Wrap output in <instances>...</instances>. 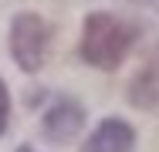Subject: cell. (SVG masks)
Instances as JSON below:
<instances>
[{"instance_id": "obj_3", "label": "cell", "mask_w": 159, "mask_h": 152, "mask_svg": "<svg viewBox=\"0 0 159 152\" xmlns=\"http://www.w3.org/2000/svg\"><path fill=\"white\" fill-rule=\"evenodd\" d=\"M81 122H85V108H81L78 101H71V98H61V101H54V108L44 115V135H48L51 142H68V139L78 135Z\"/></svg>"}, {"instance_id": "obj_6", "label": "cell", "mask_w": 159, "mask_h": 152, "mask_svg": "<svg viewBox=\"0 0 159 152\" xmlns=\"http://www.w3.org/2000/svg\"><path fill=\"white\" fill-rule=\"evenodd\" d=\"M7 115H10V98H7V85L0 81V135L7 128Z\"/></svg>"}, {"instance_id": "obj_5", "label": "cell", "mask_w": 159, "mask_h": 152, "mask_svg": "<svg viewBox=\"0 0 159 152\" xmlns=\"http://www.w3.org/2000/svg\"><path fill=\"white\" fill-rule=\"evenodd\" d=\"M129 101L135 108H159V51H152L146 64L135 71L129 85Z\"/></svg>"}, {"instance_id": "obj_4", "label": "cell", "mask_w": 159, "mask_h": 152, "mask_svg": "<svg viewBox=\"0 0 159 152\" xmlns=\"http://www.w3.org/2000/svg\"><path fill=\"white\" fill-rule=\"evenodd\" d=\"M135 132L122 118H105L95 128V135L85 142V152H132Z\"/></svg>"}, {"instance_id": "obj_7", "label": "cell", "mask_w": 159, "mask_h": 152, "mask_svg": "<svg viewBox=\"0 0 159 152\" xmlns=\"http://www.w3.org/2000/svg\"><path fill=\"white\" fill-rule=\"evenodd\" d=\"M135 3H146V7H152V10L159 14V0H135Z\"/></svg>"}, {"instance_id": "obj_1", "label": "cell", "mask_w": 159, "mask_h": 152, "mask_svg": "<svg viewBox=\"0 0 159 152\" xmlns=\"http://www.w3.org/2000/svg\"><path fill=\"white\" fill-rule=\"evenodd\" d=\"M135 37H139V27H135L132 20L95 10V14L85 17V30H81V58L88 61L92 68L115 71V68L129 58Z\"/></svg>"}, {"instance_id": "obj_8", "label": "cell", "mask_w": 159, "mask_h": 152, "mask_svg": "<svg viewBox=\"0 0 159 152\" xmlns=\"http://www.w3.org/2000/svg\"><path fill=\"white\" fill-rule=\"evenodd\" d=\"M17 152H34V149H17Z\"/></svg>"}, {"instance_id": "obj_2", "label": "cell", "mask_w": 159, "mask_h": 152, "mask_svg": "<svg viewBox=\"0 0 159 152\" xmlns=\"http://www.w3.org/2000/svg\"><path fill=\"white\" fill-rule=\"evenodd\" d=\"M48 44H51V27L37 17V14H17L14 27H10V51L14 61L24 71H37L48 58Z\"/></svg>"}]
</instances>
